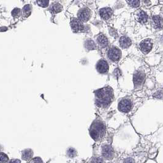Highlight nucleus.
Instances as JSON below:
<instances>
[{"label":"nucleus","instance_id":"f257e3e1","mask_svg":"<svg viewBox=\"0 0 163 163\" xmlns=\"http://www.w3.org/2000/svg\"><path fill=\"white\" fill-rule=\"evenodd\" d=\"M96 102L98 106L106 107L110 104L114 98L113 90L109 86L102 88L95 91Z\"/></svg>","mask_w":163,"mask_h":163},{"label":"nucleus","instance_id":"f03ea898","mask_svg":"<svg viewBox=\"0 0 163 163\" xmlns=\"http://www.w3.org/2000/svg\"><path fill=\"white\" fill-rule=\"evenodd\" d=\"M107 56L112 62H117L121 56V52L119 48L116 47H111L108 51Z\"/></svg>","mask_w":163,"mask_h":163},{"label":"nucleus","instance_id":"7ed1b4c3","mask_svg":"<svg viewBox=\"0 0 163 163\" xmlns=\"http://www.w3.org/2000/svg\"><path fill=\"white\" fill-rule=\"evenodd\" d=\"M131 108L132 103L129 99H123L118 104V109L122 112H129Z\"/></svg>","mask_w":163,"mask_h":163},{"label":"nucleus","instance_id":"20e7f679","mask_svg":"<svg viewBox=\"0 0 163 163\" xmlns=\"http://www.w3.org/2000/svg\"><path fill=\"white\" fill-rule=\"evenodd\" d=\"M145 75L142 71H137L133 76V82L135 86H140L145 80Z\"/></svg>","mask_w":163,"mask_h":163},{"label":"nucleus","instance_id":"39448f33","mask_svg":"<svg viewBox=\"0 0 163 163\" xmlns=\"http://www.w3.org/2000/svg\"><path fill=\"white\" fill-rule=\"evenodd\" d=\"M153 47V43L150 39H147L142 40L140 44V48L142 53L147 54L151 51Z\"/></svg>","mask_w":163,"mask_h":163},{"label":"nucleus","instance_id":"423d86ee","mask_svg":"<svg viewBox=\"0 0 163 163\" xmlns=\"http://www.w3.org/2000/svg\"><path fill=\"white\" fill-rule=\"evenodd\" d=\"M91 17V11L88 8L80 10L78 12V17L81 22H87Z\"/></svg>","mask_w":163,"mask_h":163},{"label":"nucleus","instance_id":"0eeeda50","mask_svg":"<svg viewBox=\"0 0 163 163\" xmlns=\"http://www.w3.org/2000/svg\"><path fill=\"white\" fill-rule=\"evenodd\" d=\"M102 154L103 157L106 159H112L114 157V151L112 147L109 145H106L102 147Z\"/></svg>","mask_w":163,"mask_h":163},{"label":"nucleus","instance_id":"6e6552de","mask_svg":"<svg viewBox=\"0 0 163 163\" xmlns=\"http://www.w3.org/2000/svg\"><path fill=\"white\" fill-rule=\"evenodd\" d=\"M96 69L99 73H106L109 70L108 63L105 60H100L97 63Z\"/></svg>","mask_w":163,"mask_h":163},{"label":"nucleus","instance_id":"1a4fd4ad","mask_svg":"<svg viewBox=\"0 0 163 163\" xmlns=\"http://www.w3.org/2000/svg\"><path fill=\"white\" fill-rule=\"evenodd\" d=\"M99 15L104 20H108L112 16L113 11L109 8H104L101 9L99 11Z\"/></svg>","mask_w":163,"mask_h":163},{"label":"nucleus","instance_id":"9d476101","mask_svg":"<svg viewBox=\"0 0 163 163\" xmlns=\"http://www.w3.org/2000/svg\"><path fill=\"white\" fill-rule=\"evenodd\" d=\"M71 27L75 32L79 31L83 29V24L79 19L74 18L71 22Z\"/></svg>","mask_w":163,"mask_h":163},{"label":"nucleus","instance_id":"9b49d317","mask_svg":"<svg viewBox=\"0 0 163 163\" xmlns=\"http://www.w3.org/2000/svg\"><path fill=\"white\" fill-rule=\"evenodd\" d=\"M120 46L123 48H127L131 45V40L127 36H122L120 39Z\"/></svg>","mask_w":163,"mask_h":163},{"label":"nucleus","instance_id":"f8f14e48","mask_svg":"<svg viewBox=\"0 0 163 163\" xmlns=\"http://www.w3.org/2000/svg\"><path fill=\"white\" fill-rule=\"evenodd\" d=\"M97 42L98 44L102 47H106L108 46V39L107 37L104 34H100L97 38Z\"/></svg>","mask_w":163,"mask_h":163},{"label":"nucleus","instance_id":"ddd939ff","mask_svg":"<svg viewBox=\"0 0 163 163\" xmlns=\"http://www.w3.org/2000/svg\"><path fill=\"white\" fill-rule=\"evenodd\" d=\"M153 20L154 22L155 26L157 28H161L163 25V18L159 16H154L153 17Z\"/></svg>","mask_w":163,"mask_h":163},{"label":"nucleus","instance_id":"4468645a","mask_svg":"<svg viewBox=\"0 0 163 163\" xmlns=\"http://www.w3.org/2000/svg\"><path fill=\"white\" fill-rule=\"evenodd\" d=\"M138 20L141 23H145L148 20V15L146 12L144 11H140L138 14Z\"/></svg>","mask_w":163,"mask_h":163},{"label":"nucleus","instance_id":"2eb2a0df","mask_svg":"<svg viewBox=\"0 0 163 163\" xmlns=\"http://www.w3.org/2000/svg\"><path fill=\"white\" fill-rule=\"evenodd\" d=\"M33 156V151L31 150H25L22 152V159L24 160H29Z\"/></svg>","mask_w":163,"mask_h":163},{"label":"nucleus","instance_id":"dca6fc26","mask_svg":"<svg viewBox=\"0 0 163 163\" xmlns=\"http://www.w3.org/2000/svg\"><path fill=\"white\" fill-rule=\"evenodd\" d=\"M86 47L89 50H93L95 49L96 48V46L95 44L93 42V40H88L86 42Z\"/></svg>","mask_w":163,"mask_h":163},{"label":"nucleus","instance_id":"f3484780","mask_svg":"<svg viewBox=\"0 0 163 163\" xmlns=\"http://www.w3.org/2000/svg\"><path fill=\"white\" fill-rule=\"evenodd\" d=\"M8 161V156L4 153H0V163H6Z\"/></svg>","mask_w":163,"mask_h":163},{"label":"nucleus","instance_id":"a211bd4d","mask_svg":"<svg viewBox=\"0 0 163 163\" xmlns=\"http://www.w3.org/2000/svg\"><path fill=\"white\" fill-rule=\"evenodd\" d=\"M127 3L129 4V5L131 6L132 7L134 8H137L139 6L140 1H137V0H134V1H127Z\"/></svg>","mask_w":163,"mask_h":163},{"label":"nucleus","instance_id":"6ab92c4d","mask_svg":"<svg viewBox=\"0 0 163 163\" xmlns=\"http://www.w3.org/2000/svg\"><path fill=\"white\" fill-rule=\"evenodd\" d=\"M68 155L70 158H74L76 155V151L74 148H70L68 151Z\"/></svg>","mask_w":163,"mask_h":163},{"label":"nucleus","instance_id":"aec40b11","mask_svg":"<svg viewBox=\"0 0 163 163\" xmlns=\"http://www.w3.org/2000/svg\"><path fill=\"white\" fill-rule=\"evenodd\" d=\"M91 163H104L103 159L101 158H94L92 159Z\"/></svg>","mask_w":163,"mask_h":163},{"label":"nucleus","instance_id":"412c9836","mask_svg":"<svg viewBox=\"0 0 163 163\" xmlns=\"http://www.w3.org/2000/svg\"><path fill=\"white\" fill-rule=\"evenodd\" d=\"M33 162H34L35 163H42V159H40L39 157H36V158H34L33 159Z\"/></svg>","mask_w":163,"mask_h":163},{"label":"nucleus","instance_id":"4be33fe9","mask_svg":"<svg viewBox=\"0 0 163 163\" xmlns=\"http://www.w3.org/2000/svg\"><path fill=\"white\" fill-rule=\"evenodd\" d=\"M124 163H135L134 160L132 158H127L124 160Z\"/></svg>","mask_w":163,"mask_h":163},{"label":"nucleus","instance_id":"5701e85b","mask_svg":"<svg viewBox=\"0 0 163 163\" xmlns=\"http://www.w3.org/2000/svg\"><path fill=\"white\" fill-rule=\"evenodd\" d=\"M9 163H20V161L18 159H12L10 161Z\"/></svg>","mask_w":163,"mask_h":163}]
</instances>
